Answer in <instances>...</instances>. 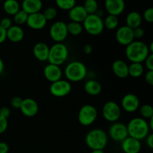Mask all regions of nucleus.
I'll return each mask as SVG.
<instances>
[{
  "mask_svg": "<svg viewBox=\"0 0 153 153\" xmlns=\"http://www.w3.org/2000/svg\"><path fill=\"white\" fill-rule=\"evenodd\" d=\"M126 57L131 63H143L150 54L147 45L140 40H134L126 46Z\"/></svg>",
  "mask_w": 153,
  "mask_h": 153,
  "instance_id": "1",
  "label": "nucleus"
},
{
  "mask_svg": "<svg viewBox=\"0 0 153 153\" xmlns=\"http://www.w3.org/2000/svg\"><path fill=\"white\" fill-rule=\"evenodd\" d=\"M85 143L91 150H104L108 142V136L105 131L102 128H94L87 133Z\"/></svg>",
  "mask_w": 153,
  "mask_h": 153,
  "instance_id": "2",
  "label": "nucleus"
},
{
  "mask_svg": "<svg viewBox=\"0 0 153 153\" xmlns=\"http://www.w3.org/2000/svg\"><path fill=\"white\" fill-rule=\"evenodd\" d=\"M126 126L128 136L138 140L146 138L151 131L146 120L142 117L132 118Z\"/></svg>",
  "mask_w": 153,
  "mask_h": 153,
  "instance_id": "3",
  "label": "nucleus"
},
{
  "mask_svg": "<svg viewBox=\"0 0 153 153\" xmlns=\"http://www.w3.org/2000/svg\"><path fill=\"white\" fill-rule=\"evenodd\" d=\"M64 74L70 82H79L86 78L88 69L84 63L79 61H73L66 66Z\"/></svg>",
  "mask_w": 153,
  "mask_h": 153,
  "instance_id": "4",
  "label": "nucleus"
},
{
  "mask_svg": "<svg viewBox=\"0 0 153 153\" xmlns=\"http://www.w3.org/2000/svg\"><path fill=\"white\" fill-rule=\"evenodd\" d=\"M69 57L68 47L63 43H55L49 47L48 60L49 64L61 66L67 61Z\"/></svg>",
  "mask_w": 153,
  "mask_h": 153,
  "instance_id": "5",
  "label": "nucleus"
},
{
  "mask_svg": "<svg viewBox=\"0 0 153 153\" xmlns=\"http://www.w3.org/2000/svg\"><path fill=\"white\" fill-rule=\"evenodd\" d=\"M82 26L88 34L92 36L100 35L105 29L102 18L96 14H88L82 22Z\"/></svg>",
  "mask_w": 153,
  "mask_h": 153,
  "instance_id": "6",
  "label": "nucleus"
},
{
  "mask_svg": "<svg viewBox=\"0 0 153 153\" xmlns=\"http://www.w3.org/2000/svg\"><path fill=\"white\" fill-rule=\"evenodd\" d=\"M98 116V111L95 106L85 105L82 106L78 114V120L83 126H90L95 123Z\"/></svg>",
  "mask_w": 153,
  "mask_h": 153,
  "instance_id": "7",
  "label": "nucleus"
},
{
  "mask_svg": "<svg viewBox=\"0 0 153 153\" xmlns=\"http://www.w3.org/2000/svg\"><path fill=\"white\" fill-rule=\"evenodd\" d=\"M122 110L116 102L108 101L103 105L102 114L105 120L110 123L117 122L121 117Z\"/></svg>",
  "mask_w": 153,
  "mask_h": 153,
  "instance_id": "8",
  "label": "nucleus"
},
{
  "mask_svg": "<svg viewBox=\"0 0 153 153\" xmlns=\"http://www.w3.org/2000/svg\"><path fill=\"white\" fill-rule=\"evenodd\" d=\"M49 36L55 43H63L68 36L67 23L63 21H57L52 24L49 28Z\"/></svg>",
  "mask_w": 153,
  "mask_h": 153,
  "instance_id": "9",
  "label": "nucleus"
},
{
  "mask_svg": "<svg viewBox=\"0 0 153 153\" xmlns=\"http://www.w3.org/2000/svg\"><path fill=\"white\" fill-rule=\"evenodd\" d=\"M72 91V85L67 79H60L51 83L49 91L52 96L58 98L67 97Z\"/></svg>",
  "mask_w": 153,
  "mask_h": 153,
  "instance_id": "10",
  "label": "nucleus"
},
{
  "mask_svg": "<svg viewBox=\"0 0 153 153\" xmlns=\"http://www.w3.org/2000/svg\"><path fill=\"white\" fill-rule=\"evenodd\" d=\"M109 137L116 142H122L128 137V129L126 124L120 122H115L109 127L108 129Z\"/></svg>",
  "mask_w": 153,
  "mask_h": 153,
  "instance_id": "11",
  "label": "nucleus"
},
{
  "mask_svg": "<svg viewBox=\"0 0 153 153\" xmlns=\"http://www.w3.org/2000/svg\"><path fill=\"white\" fill-rule=\"evenodd\" d=\"M115 37L118 43L124 46H128L129 43L134 41L133 29L127 25H123L117 28L115 34Z\"/></svg>",
  "mask_w": 153,
  "mask_h": 153,
  "instance_id": "12",
  "label": "nucleus"
},
{
  "mask_svg": "<svg viewBox=\"0 0 153 153\" xmlns=\"http://www.w3.org/2000/svg\"><path fill=\"white\" fill-rule=\"evenodd\" d=\"M140 107L139 98L134 94H127L121 100V107L127 113H134Z\"/></svg>",
  "mask_w": 153,
  "mask_h": 153,
  "instance_id": "13",
  "label": "nucleus"
},
{
  "mask_svg": "<svg viewBox=\"0 0 153 153\" xmlns=\"http://www.w3.org/2000/svg\"><path fill=\"white\" fill-rule=\"evenodd\" d=\"M19 110L24 116L27 117H33L38 113L39 105L34 99L26 98L22 100Z\"/></svg>",
  "mask_w": 153,
  "mask_h": 153,
  "instance_id": "14",
  "label": "nucleus"
},
{
  "mask_svg": "<svg viewBox=\"0 0 153 153\" xmlns=\"http://www.w3.org/2000/svg\"><path fill=\"white\" fill-rule=\"evenodd\" d=\"M43 75L48 82L53 83L61 79L63 76V71L59 66L48 64L43 69Z\"/></svg>",
  "mask_w": 153,
  "mask_h": 153,
  "instance_id": "15",
  "label": "nucleus"
},
{
  "mask_svg": "<svg viewBox=\"0 0 153 153\" xmlns=\"http://www.w3.org/2000/svg\"><path fill=\"white\" fill-rule=\"evenodd\" d=\"M105 7L108 14L118 16L123 13L126 3L124 0H105Z\"/></svg>",
  "mask_w": 153,
  "mask_h": 153,
  "instance_id": "16",
  "label": "nucleus"
},
{
  "mask_svg": "<svg viewBox=\"0 0 153 153\" xmlns=\"http://www.w3.org/2000/svg\"><path fill=\"white\" fill-rule=\"evenodd\" d=\"M47 23V20L43 16V13H32L29 14L27 19L26 24L30 28L34 30H41L44 28Z\"/></svg>",
  "mask_w": 153,
  "mask_h": 153,
  "instance_id": "17",
  "label": "nucleus"
},
{
  "mask_svg": "<svg viewBox=\"0 0 153 153\" xmlns=\"http://www.w3.org/2000/svg\"><path fill=\"white\" fill-rule=\"evenodd\" d=\"M140 140L131 137H127L121 142V149L124 153H139L141 150Z\"/></svg>",
  "mask_w": 153,
  "mask_h": 153,
  "instance_id": "18",
  "label": "nucleus"
},
{
  "mask_svg": "<svg viewBox=\"0 0 153 153\" xmlns=\"http://www.w3.org/2000/svg\"><path fill=\"white\" fill-rule=\"evenodd\" d=\"M49 46L44 42H38L33 47V55L39 61L44 62L48 60Z\"/></svg>",
  "mask_w": 153,
  "mask_h": 153,
  "instance_id": "19",
  "label": "nucleus"
},
{
  "mask_svg": "<svg viewBox=\"0 0 153 153\" xmlns=\"http://www.w3.org/2000/svg\"><path fill=\"white\" fill-rule=\"evenodd\" d=\"M111 68L114 74L120 79H126L128 76V64L123 60L117 59L114 61Z\"/></svg>",
  "mask_w": 153,
  "mask_h": 153,
  "instance_id": "20",
  "label": "nucleus"
},
{
  "mask_svg": "<svg viewBox=\"0 0 153 153\" xmlns=\"http://www.w3.org/2000/svg\"><path fill=\"white\" fill-rule=\"evenodd\" d=\"M86 10L82 5H75L72 7L68 13V16L72 22L82 23L88 16Z\"/></svg>",
  "mask_w": 153,
  "mask_h": 153,
  "instance_id": "21",
  "label": "nucleus"
},
{
  "mask_svg": "<svg viewBox=\"0 0 153 153\" xmlns=\"http://www.w3.org/2000/svg\"><path fill=\"white\" fill-rule=\"evenodd\" d=\"M24 36V30L19 25H13L7 30V39L12 43H19L23 40Z\"/></svg>",
  "mask_w": 153,
  "mask_h": 153,
  "instance_id": "22",
  "label": "nucleus"
},
{
  "mask_svg": "<svg viewBox=\"0 0 153 153\" xmlns=\"http://www.w3.org/2000/svg\"><path fill=\"white\" fill-rule=\"evenodd\" d=\"M43 7L41 0H23L22 2V10L28 15L38 13Z\"/></svg>",
  "mask_w": 153,
  "mask_h": 153,
  "instance_id": "23",
  "label": "nucleus"
},
{
  "mask_svg": "<svg viewBox=\"0 0 153 153\" xmlns=\"http://www.w3.org/2000/svg\"><path fill=\"white\" fill-rule=\"evenodd\" d=\"M84 90L88 95L95 97V96H98L101 94L102 91V87L98 81L91 79L85 82V85H84Z\"/></svg>",
  "mask_w": 153,
  "mask_h": 153,
  "instance_id": "24",
  "label": "nucleus"
},
{
  "mask_svg": "<svg viewBox=\"0 0 153 153\" xmlns=\"http://www.w3.org/2000/svg\"><path fill=\"white\" fill-rule=\"evenodd\" d=\"M142 22H143V18L141 14L137 11H131L127 14L126 18V25L131 28V29L140 27Z\"/></svg>",
  "mask_w": 153,
  "mask_h": 153,
  "instance_id": "25",
  "label": "nucleus"
},
{
  "mask_svg": "<svg viewBox=\"0 0 153 153\" xmlns=\"http://www.w3.org/2000/svg\"><path fill=\"white\" fill-rule=\"evenodd\" d=\"M4 12L10 16H13L20 10V5L16 0H5L3 3Z\"/></svg>",
  "mask_w": 153,
  "mask_h": 153,
  "instance_id": "26",
  "label": "nucleus"
},
{
  "mask_svg": "<svg viewBox=\"0 0 153 153\" xmlns=\"http://www.w3.org/2000/svg\"><path fill=\"white\" fill-rule=\"evenodd\" d=\"M144 73V67L142 63H131L128 65V76L137 79Z\"/></svg>",
  "mask_w": 153,
  "mask_h": 153,
  "instance_id": "27",
  "label": "nucleus"
},
{
  "mask_svg": "<svg viewBox=\"0 0 153 153\" xmlns=\"http://www.w3.org/2000/svg\"><path fill=\"white\" fill-rule=\"evenodd\" d=\"M104 27L108 30H114L117 28L119 25V19L118 16L108 14L103 19Z\"/></svg>",
  "mask_w": 153,
  "mask_h": 153,
  "instance_id": "28",
  "label": "nucleus"
},
{
  "mask_svg": "<svg viewBox=\"0 0 153 153\" xmlns=\"http://www.w3.org/2000/svg\"><path fill=\"white\" fill-rule=\"evenodd\" d=\"M67 28L68 34H71L73 36H79L84 31L83 26L82 23L76 22H70L67 24Z\"/></svg>",
  "mask_w": 153,
  "mask_h": 153,
  "instance_id": "29",
  "label": "nucleus"
},
{
  "mask_svg": "<svg viewBox=\"0 0 153 153\" xmlns=\"http://www.w3.org/2000/svg\"><path fill=\"white\" fill-rule=\"evenodd\" d=\"M82 6L88 14H95L97 10L99 9L98 2L97 0H85Z\"/></svg>",
  "mask_w": 153,
  "mask_h": 153,
  "instance_id": "30",
  "label": "nucleus"
},
{
  "mask_svg": "<svg viewBox=\"0 0 153 153\" xmlns=\"http://www.w3.org/2000/svg\"><path fill=\"white\" fill-rule=\"evenodd\" d=\"M139 112L143 119L149 120L153 117V108L149 104H144L139 107Z\"/></svg>",
  "mask_w": 153,
  "mask_h": 153,
  "instance_id": "31",
  "label": "nucleus"
},
{
  "mask_svg": "<svg viewBox=\"0 0 153 153\" xmlns=\"http://www.w3.org/2000/svg\"><path fill=\"white\" fill-rule=\"evenodd\" d=\"M13 16L14 23L16 24V25L21 26V25L26 23L28 14L26 12H25L24 10H22V9H21V10H19L17 13H15Z\"/></svg>",
  "mask_w": 153,
  "mask_h": 153,
  "instance_id": "32",
  "label": "nucleus"
},
{
  "mask_svg": "<svg viewBox=\"0 0 153 153\" xmlns=\"http://www.w3.org/2000/svg\"><path fill=\"white\" fill-rule=\"evenodd\" d=\"M56 5L64 10H70L76 5V0H55Z\"/></svg>",
  "mask_w": 153,
  "mask_h": 153,
  "instance_id": "33",
  "label": "nucleus"
},
{
  "mask_svg": "<svg viewBox=\"0 0 153 153\" xmlns=\"http://www.w3.org/2000/svg\"><path fill=\"white\" fill-rule=\"evenodd\" d=\"M43 14L47 21L53 20L54 19L56 18L57 15H58V10H57L55 7H49L46 9H45Z\"/></svg>",
  "mask_w": 153,
  "mask_h": 153,
  "instance_id": "34",
  "label": "nucleus"
},
{
  "mask_svg": "<svg viewBox=\"0 0 153 153\" xmlns=\"http://www.w3.org/2000/svg\"><path fill=\"white\" fill-rule=\"evenodd\" d=\"M143 19H144L146 22H149V23H152L153 22V8L152 7H149L146 10H145V11L143 12V16H142Z\"/></svg>",
  "mask_w": 153,
  "mask_h": 153,
  "instance_id": "35",
  "label": "nucleus"
},
{
  "mask_svg": "<svg viewBox=\"0 0 153 153\" xmlns=\"http://www.w3.org/2000/svg\"><path fill=\"white\" fill-rule=\"evenodd\" d=\"M13 25V22L11 19L9 17H4L0 20V26L2 27L4 29L7 30Z\"/></svg>",
  "mask_w": 153,
  "mask_h": 153,
  "instance_id": "36",
  "label": "nucleus"
},
{
  "mask_svg": "<svg viewBox=\"0 0 153 153\" xmlns=\"http://www.w3.org/2000/svg\"><path fill=\"white\" fill-rule=\"evenodd\" d=\"M133 34H134V38L138 40L139 39H141L144 37L145 31L141 27H138L133 29Z\"/></svg>",
  "mask_w": 153,
  "mask_h": 153,
  "instance_id": "37",
  "label": "nucleus"
},
{
  "mask_svg": "<svg viewBox=\"0 0 153 153\" xmlns=\"http://www.w3.org/2000/svg\"><path fill=\"white\" fill-rule=\"evenodd\" d=\"M22 100H23V99H22L19 97H13V98L11 99V100H10V105H11V107H13V108L19 109L21 104H22Z\"/></svg>",
  "mask_w": 153,
  "mask_h": 153,
  "instance_id": "38",
  "label": "nucleus"
},
{
  "mask_svg": "<svg viewBox=\"0 0 153 153\" xmlns=\"http://www.w3.org/2000/svg\"><path fill=\"white\" fill-rule=\"evenodd\" d=\"M8 126V121L7 118L0 115V134H3L7 130Z\"/></svg>",
  "mask_w": 153,
  "mask_h": 153,
  "instance_id": "39",
  "label": "nucleus"
},
{
  "mask_svg": "<svg viewBox=\"0 0 153 153\" xmlns=\"http://www.w3.org/2000/svg\"><path fill=\"white\" fill-rule=\"evenodd\" d=\"M143 62L148 71H153V54L150 53Z\"/></svg>",
  "mask_w": 153,
  "mask_h": 153,
  "instance_id": "40",
  "label": "nucleus"
},
{
  "mask_svg": "<svg viewBox=\"0 0 153 153\" xmlns=\"http://www.w3.org/2000/svg\"><path fill=\"white\" fill-rule=\"evenodd\" d=\"M145 81L148 85H153V71H147L145 74Z\"/></svg>",
  "mask_w": 153,
  "mask_h": 153,
  "instance_id": "41",
  "label": "nucleus"
},
{
  "mask_svg": "<svg viewBox=\"0 0 153 153\" xmlns=\"http://www.w3.org/2000/svg\"><path fill=\"white\" fill-rule=\"evenodd\" d=\"M0 115L7 119L10 116V109L8 107L1 108H0Z\"/></svg>",
  "mask_w": 153,
  "mask_h": 153,
  "instance_id": "42",
  "label": "nucleus"
},
{
  "mask_svg": "<svg viewBox=\"0 0 153 153\" xmlns=\"http://www.w3.org/2000/svg\"><path fill=\"white\" fill-rule=\"evenodd\" d=\"M7 39V30L0 26V44L4 43Z\"/></svg>",
  "mask_w": 153,
  "mask_h": 153,
  "instance_id": "43",
  "label": "nucleus"
},
{
  "mask_svg": "<svg viewBox=\"0 0 153 153\" xmlns=\"http://www.w3.org/2000/svg\"><path fill=\"white\" fill-rule=\"evenodd\" d=\"M9 146L5 142H0V153H8Z\"/></svg>",
  "mask_w": 153,
  "mask_h": 153,
  "instance_id": "44",
  "label": "nucleus"
},
{
  "mask_svg": "<svg viewBox=\"0 0 153 153\" xmlns=\"http://www.w3.org/2000/svg\"><path fill=\"white\" fill-rule=\"evenodd\" d=\"M145 139H146V145L150 149H153V134H149Z\"/></svg>",
  "mask_w": 153,
  "mask_h": 153,
  "instance_id": "45",
  "label": "nucleus"
},
{
  "mask_svg": "<svg viewBox=\"0 0 153 153\" xmlns=\"http://www.w3.org/2000/svg\"><path fill=\"white\" fill-rule=\"evenodd\" d=\"M84 53L86 54V55H91L93 52V47L91 44L88 43V44H85L83 48Z\"/></svg>",
  "mask_w": 153,
  "mask_h": 153,
  "instance_id": "46",
  "label": "nucleus"
},
{
  "mask_svg": "<svg viewBox=\"0 0 153 153\" xmlns=\"http://www.w3.org/2000/svg\"><path fill=\"white\" fill-rule=\"evenodd\" d=\"M4 62H3L2 59L0 58V75L2 74V73L4 72Z\"/></svg>",
  "mask_w": 153,
  "mask_h": 153,
  "instance_id": "47",
  "label": "nucleus"
},
{
  "mask_svg": "<svg viewBox=\"0 0 153 153\" xmlns=\"http://www.w3.org/2000/svg\"><path fill=\"white\" fill-rule=\"evenodd\" d=\"M95 14L97 15V16H98L99 17L102 18L103 15H104V11H103L102 9H98V10H97V12L95 13Z\"/></svg>",
  "mask_w": 153,
  "mask_h": 153,
  "instance_id": "48",
  "label": "nucleus"
},
{
  "mask_svg": "<svg viewBox=\"0 0 153 153\" xmlns=\"http://www.w3.org/2000/svg\"><path fill=\"white\" fill-rule=\"evenodd\" d=\"M150 130H153V117L149 119V123H148Z\"/></svg>",
  "mask_w": 153,
  "mask_h": 153,
  "instance_id": "49",
  "label": "nucleus"
},
{
  "mask_svg": "<svg viewBox=\"0 0 153 153\" xmlns=\"http://www.w3.org/2000/svg\"><path fill=\"white\" fill-rule=\"evenodd\" d=\"M90 153H105L104 150H100V149H95V150H91Z\"/></svg>",
  "mask_w": 153,
  "mask_h": 153,
  "instance_id": "50",
  "label": "nucleus"
},
{
  "mask_svg": "<svg viewBox=\"0 0 153 153\" xmlns=\"http://www.w3.org/2000/svg\"><path fill=\"white\" fill-rule=\"evenodd\" d=\"M149 47V52L150 53H153V43H150V45H149V46H148Z\"/></svg>",
  "mask_w": 153,
  "mask_h": 153,
  "instance_id": "51",
  "label": "nucleus"
},
{
  "mask_svg": "<svg viewBox=\"0 0 153 153\" xmlns=\"http://www.w3.org/2000/svg\"><path fill=\"white\" fill-rule=\"evenodd\" d=\"M1 0H0V3H1Z\"/></svg>",
  "mask_w": 153,
  "mask_h": 153,
  "instance_id": "52",
  "label": "nucleus"
}]
</instances>
